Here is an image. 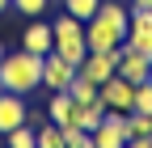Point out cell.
Wrapping results in <instances>:
<instances>
[{
  "label": "cell",
  "mask_w": 152,
  "mask_h": 148,
  "mask_svg": "<svg viewBox=\"0 0 152 148\" xmlns=\"http://www.w3.org/2000/svg\"><path fill=\"white\" fill-rule=\"evenodd\" d=\"M127 4H118V0H102L97 13L85 21V42L89 51H110V47H123L127 38Z\"/></svg>",
  "instance_id": "obj_1"
},
{
  "label": "cell",
  "mask_w": 152,
  "mask_h": 148,
  "mask_svg": "<svg viewBox=\"0 0 152 148\" xmlns=\"http://www.w3.org/2000/svg\"><path fill=\"white\" fill-rule=\"evenodd\" d=\"M0 85L9 89V93H34V89H42V55L34 51H4V59H0Z\"/></svg>",
  "instance_id": "obj_2"
},
{
  "label": "cell",
  "mask_w": 152,
  "mask_h": 148,
  "mask_svg": "<svg viewBox=\"0 0 152 148\" xmlns=\"http://www.w3.org/2000/svg\"><path fill=\"white\" fill-rule=\"evenodd\" d=\"M51 30H55V51H59L64 59L80 64L85 51H89V42H85V21H76L72 13H59V17L51 21Z\"/></svg>",
  "instance_id": "obj_3"
},
{
  "label": "cell",
  "mask_w": 152,
  "mask_h": 148,
  "mask_svg": "<svg viewBox=\"0 0 152 148\" xmlns=\"http://www.w3.org/2000/svg\"><path fill=\"white\" fill-rule=\"evenodd\" d=\"M118 55H123V47H110V51H85V59L76 64V72H80V76H89L93 85H102V81L114 76Z\"/></svg>",
  "instance_id": "obj_4"
},
{
  "label": "cell",
  "mask_w": 152,
  "mask_h": 148,
  "mask_svg": "<svg viewBox=\"0 0 152 148\" xmlns=\"http://www.w3.org/2000/svg\"><path fill=\"white\" fill-rule=\"evenodd\" d=\"M97 93H102L106 110H118V114H131V110H135V85H131L127 76H118V72L97 85Z\"/></svg>",
  "instance_id": "obj_5"
},
{
  "label": "cell",
  "mask_w": 152,
  "mask_h": 148,
  "mask_svg": "<svg viewBox=\"0 0 152 148\" xmlns=\"http://www.w3.org/2000/svg\"><path fill=\"white\" fill-rule=\"evenodd\" d=\"M76 76V64L64 59L59 51H47L42 55V89H51V93H59V89H68Z\"/></svg>",
  "instance_id": "obj_6"
},
{
  "label": "cell",
  "mask_w": 152,
  "mask_h": 148,
  "mask_svg": "<svg viewBox=\"0 0 152 148\" xmlns=\"http://www.w3.org/2000/svg\"><path fill=\"white\" fill-rule=\"evenodd\" d=\"M123 47L152 51V9H135V4H131V13H127V38H123Z\"/></svg>",
  "instance_id": "obj_7"
},
{
  "label": "cell",
  "mask_w": 152,
  "mask_h": 148,
  "mask_svg": "<svg viewBox=\"0 0 152 148\" xmlns=\"http://www.w3.org/2000/svg\"><path fill=\"white\" fill-rule=\"evenodd\" d=\"M118 76H127L131 85H140V81H152V51H135V47H123L118 55Z\"/></svg>",
  "instance_id": "obj_8"
},
{
  "label": "cell",
  "mask_w": 152,
  "mask_h": 148,
  "mask_svg": "<svg viewBox=\"0 0 152 148\" xmlns=\"http://www.w3.org/2000/svg\"><path fill=\"white\" fill-rule=\"evenodd\" d=\"M118 144H127V114L106 110V119L93 127V148H118Z\"/></svg>",
  "instance_id": "obj_9"
},
{
  "label": "cell",
  "mask_w": 152,
  "mask_h": 148,
  "mask_svg": "<svg viewBox=\"0 0 152 148\" xmlns=\"http://www.w3.org/2000/svg\"><path fill=\"white\" fill-rule=\"evenodd\" d=\"M30 123V106H26V93H0V136H9L13 127Z\"/></svg>",
  "instance_id": "obj_10"
},
{
  "label": "cell",
  "mask_w": 152,
  "mask_h": 148,
  "mask_svg": "<svg viewBox=\"0 0 152 148\" xmlns=\"http://www.w3.org/2000/svg\"><path fill=\"white\" fill-rule=\"evenodd\" d=\"M21 47L34 51V55L55 51V30H51V21H38V17H34V26H26V34H21Z\"/></svg>",
  "instance_id": "obj_11"
},
{
  "label": "cell",
  "mask_w": 152,
  "mask_h": 148,
  "mask_svg": "<svg viewBox=\"0 0 152 148\" xmlns=\"http://www.w3.org/2000/svg\"><path fill=\"white\" fill-rule=\"evenodd\" d=\"M72 114H76V102H72L68 89L51 93V102H47V119H51V123H59V127H68V123H72Z\"/></svg>",
  "instance_id": "obj_12"
},
{
  "label": "cell",
  "mask_w": 152,
  "mask_h": 148,
  "mask_svg": "<svg viewBox=\"0 0 152 148\" xmlns=\"http://www.w3.org/2000/svg\"><path fill=\"white\" fill-rule=\"evenodd\" d=\"M127 144H152V114H144V110L127 114Z\"/></svg>",
  "instance_id": "obj_13"
},
{
  "label": "cell",
  "mask_w": 152,
  "mask_h": 148,
  "mask_svg": "<svg viewBox=\"0 0 152 148\" xmlns=\"http://www.w3.org/2000/svg\"><path fill=\"white\" fill-rule=\"evenodd\" d=\"M68 93H72V102H76V106H89V102H97V97H102V93H97V85H93L89 76H80V72L72 76Z\"/></svg>",
  "instance_id": "obj_14"
},
{
  "label": "cell",
  "mask_w": 152,
  "mask_h": 148,
  "mask_svg": "<svg viewBox=\"0 0 152 148\" xmlns=\"http://www.w3.org/2000/svg\"><path fill=\"white\" fill-rule=\"evenodd\" d=\"M38 148H64V127L47 119L42 127H38Z\"/></svg>",
  "instance_id": "obj_15"
},
{
  "label": "cell",
  "mask_w": 152,
  "mask_h": 148,
  "mask_svg": "<svg viewBox=\"0 0 152 148\" xmlns=\"http://www.w3.org/2000/svg\"><path fill=\"white\" fill-rule=\"evenodd\" d=\"M13 148H38V131H34V127L30 123H21V127H13V131L4 136Z\"/></svg>",
  "instance_id": "obj_16"
},
{
  "label": "cell",
  "mask_w": 152,
  "mask_h": 148,
  "mask_svg": "<svg viewBox=\"0 0 152 148\" xmlns=\"http://www.w3.org/2000/svg\"><path fill=\"white\" fill-rule=\"evenodd\" d=\"M64 148H93V136L85 131V127L68 123V127H64Z\"/></svg>",
  "instance_id": "obj_17"
},
{
  "label": "cell",
  "mask_w": 152,
  "mask_h": 148,
  "mask_svg": "<svg viewBox=\"0 0 152 148\" xmlns=\"http://www.w3.org/2000/svg\"><path fill=\"white\" fill-rule=\"evenodd\" d=\"M97 4L102 0H64V13H72L76 21H89V17L97 13Z\"/></svg>",
  "instance_id": "obj_18"
},
{
  "label": "cell",
  "mask_w": 152,
  "mask_h": 148,
  "mask_svg": "<svg viewBox=\"0 0 152 148\" xmlns=\"http://www.w3.org/2000/svg\"><path fill=\"white\" fill-rule=\"evenodd\" d=\"M47 4H51V0H13V9L21 13V17H30V21H34V17H42Z\"/></svg>",
  "instance_id": "obj_19"
},
{
  "label": "cell",
  "mask_w": 152,
  "mask_h": 148,
  "mask_svg": "<svg viewBox=\"0 0 152 148\" xmlns=\"http://www.w3.org/2000/svg\"><path fill=\"white\" fill-rule=\"evenodd\" d=\"M135 110L152 114V81H140V85H135Z\"/></svg>",
  "instance_id": "obj_20"
},
{
  "label": "cell",
  "mask_w": 152,
  "mask_h": 148,
  "mask_svg": "<svg viewBox=\"0 0 152 148\" xmlns=\"http://www.w3.org/2000/svg\"><path fill=\"white\" fill-rule=\"evenodd\" d=\"M131 4H135V9H152V0H131Z\"/></svg>",
  "instance_id": "obj_21"
},
{
  "label": "cell",
  "mask_w": 152,
  "mask_h": 148,
  "mask_svg": "<svg viewBox=\"0 0 152 148\" xmlns=\"http://www.w3.org/2000/svg\"><path fill=\"white\" fill-rule=\"evenodd\" d=\"M9 9H13V0H0V13H9Z\"/></svg>",
  "instance_id": "obj_22"
},
{
  "label": "cell",
  "mask_w": 152,
  "mask_h": 148,
  "mask_svg": "<svg viewBox=\"0 0 152 148\" xmlns=\"http://www.w3.org/2000/svg\"><path fill=\"white\" fill-rule=\"evenodd\" d=\"M0 59H4V38H0Z\"/></svg>",
  "instance_id": "obj_23"
},
{
  "label": "cell",
  "mask_w": 152,
  "mask_h": 148,
  "mask_svg": "<svg viewBox=\"0 0 152 148\" xmlns=\"http://www.w3.org/2000/svg\"><path fill=\"white\" fill-rule=\"evenodd\" d=\"M0 93H4V85H0Z\"/></svg>",
  "instance_id": "obj_24"
}]
</instances>
